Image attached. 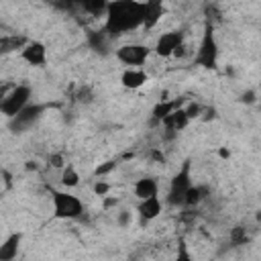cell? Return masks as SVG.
<instances>
[{
  "mask_svg": "<svg viewBox=\"0 0 261 261\" xmlns=\"http://www.w3.org/2000/svg\"><path fill=\"white\" fill-rule=\"evenodd\" d=\"M143 20H145V2H135V0L108 2L104 29L110 37H116L143 27Z\"/></svg>",
  "mask_w": 261,
  "mask_h": 261,
  "instance_id": "1",
  "label": "cell"
},
{
  "mask_svg": "<svg viewBox=\"0 0 261 261\" xmlns=\"http://www.w3.org/2000/svg\"><path fill=\"white\" fill-rule=\"evenodd\" d=\"M51 202H53V214L61 220H75L84 214V202L69 192L51 190Z\"/></svg>",
  "mask_w": 261,
  "mask_h": 261,
  "instance_id": "2",
  "label": "cell"
},
{
  "mask_svg": "<svg viewBox=\"0 0 261 261\" xmlns=\"http://www.w3.org/2000/svg\"><path fill=\"white\" fill-rule=\"evenodd\" d=\"M31 104V88L24 84L14 86L8 94L2 96L0 100V112L6 118H14L18 112H22L27 106Z\"/></svg>",
  "mask_w": 261,
  "mask_h": 261,
  "instance_id": "3",
  "label": "cell"
},
{
  "mask_svg": "<svg viewBox=\"0 0 261 261\" xmlns=\"http://www.w3.org/2000/svg\"><path fill=\"white\" fill-rule=\"evenodd\" d=\"M192 186H194V184H192V175H190V163L186 161V163L181 165V169L173 175L171 184H169L167 202H169L171 206L184 204V202H186V196H188V192H190Z\"/></svg>",
  "mask_w": 261,
  "mask_h": 261,
  "instance_id": "4",
  "label": "cell"
},
{
  "mask_svg": "<svg viewBox=\"0 0 261 261\" xmlns=\"http://www.w3.org/2000/svg\"><path fill=\"white\" fill-rule=\"evenodd\" d=\"M216 61H218V45H216L212 29L208 27L202 41H200V47H198V53H196V63L206 67V69H214Z\"/></svg>",
  "mask_w": 261,
  "mask_h": 261,
  "instance_id": "5",
  "label": "cell"
},
{
  "mask_svg": "<svg viewBox=\"0 0 261 261\" xmlns=\"http://www.w3.org/2000/svg\"><path fill=\"white\" fill-rule=\"evenodd\" d=\"M149 55H151V49L147 45H139V43L122 45L116 49V59L120 63H124L126 67H141L143 63H147Z\"/></svg>",
  "mask_w": 261,
  "mask_h": 261,
  "instance_id": "6",
  "label": "cell"
},
{
  "mask_svg": "<svg viewBox=\"0 0 261 261\" xmlns=\"http://www.w3.org/2000/svg\"><path fill=\"white\" fill-rule=\"evenodd\" d=\"M184 47V35L181 31H167L163 33L155 43V53L159 57H171Z\"/></svg>",
  "mask_w": 261,
  "mask_h": 261,
  "instance_id": "7",
  "label": "cell"
},
{
  "mask_svg": "<svg viewBox=\"0 0 261 261\" xmlns=\"http://www.w3.org/2000/svg\"><path fill=\"white\" fill-rule=\"evenodd\" d=\"M43 110H45V108H43L41 104H33V102H31L22 112H18L14 118H10V128H12V130H18V133H20V130H27L29 126H33V124L41 118Z\"/></svg>",
  "mask_w": 261,
  "mask_h": 261,
  "instance_id": "8",
  "label": "cell"
},
{
  "mask_svg": "<svg viewBox=\"0 0 261 261\" xmlns=\"http://www.w3.org/2000/svg\"><path fill=\"white\" fill-rule=\"evenodd\" d=\"M20 57L33 67H43L47 63V47L41 41H29L27 47L20 51Z\"/></svg>",
  "mask_w": 261,
  "mask_h": 261,
  "instance_id": "9",
  "label": "cell"
},
{
  "mask_svg": "<svg viewBox=\"0 0 261 261\" xmlns=\"http://www.w3.org/2000/svg\"><path fill=\"white\" fill-rule=\"evenodd\" d=\"M149 80V75L145 73L143 67H126L120 75V84L126 88V90H137L141 86H145V82Z\"/></svg>",
  "mask_w": 261,
  "mask_h": 261,
  "instance_id": "10",
  "label": "cell"
},
{
  "mask_svg": "<svg viewBox=\"0 0 261 261\" xmlns=\"http://www.w3.org/2000/svg\"><path fill=\"white\" fill-rule=\"evenodd\" d=\"M135 196L139 198V202L141 200H149V198H155L157 194H159V184H157V179L155 177H141V179H137L135 181Z\"/></svg>",
  "mask_w": 261,
  "mask_h": 261,
  "instance_id": "11",
  "label": "cell"
},
{
  "mask_svg": "<svg viewBox=\"0 0 261 261\" xmlns=\"http://www.w3.org/2000/svg\"><path fill=\"white\" fill-rule=\"evenodd\" d=\"M163 210V204L159 200V196L155 198H149V200H141L139 206H137V212L141 214L143 220H155Z\"/></svg>",
  "mask_w": 261,
  "mask_h": 261,
  "instance_id": "12",
  "label": "cell"
},
{
  "mask_svg": "<svg viewBox=\"0 0 261 261\" xmlns=\"http://www.w3.org/2000/svg\"><path fill=\"white\" fill-rule=\"evenodd\" d=\"M163 12H165V8H163L161 2H155V0L145 2V20H143V29L149 31V29L157 27V22L161 20Z\"/></svg>",
  "mask_w": 261,
  "mask_h": 261,
  "instance_id": "13",
  "label": "cell"
},
{
  "mask_svg": "<svg viewBox=\"0 0 261 261\" xmlns=\"http://www.w3.org/2000/svg\"><path fill=\"white\" fill-rule=\"evenodd\" d=\"M18 247H20V232H12L0 245V261H12V259H16Z\"/></svg>",
  "mask_w": 261,
  "mask_h": 261,
  "instance_id": "14",
  "label": "cell"
},
{
  "mask_svg": "<svg viewBox=\"0 0 261 261\" xmlns=\"http://www.w3.org/2000/svg\"><path fill=\"white\" fill-rule=\"evenodd\" d=\"M29 39L27 37H16V35H2L0 37V51L2 53H10V51H22L27 47Z\"/></svg>",
  "mask_w": 261,
  "mask_h": 261,
  "instance_id": "15",
  "label": "cell"
},
{
  "mask_svg": "<svg viewBox=\"0 0 261 261\" xmlns=\"http://www.w3.org/2000/svg\"><path fill=\"white\" fill-rule=\"evenodd\" d=\"M188 124H190V118L186 116L184 106H181V108H177L173 114H169V116L163 120V126H167L169 130H184Z\"/></svg>",
  "mask_w": 261,
  "mask_h": 261,
  "instance_id": "16",
  "label": "cell"
},
{
  "mask_svg": "<svg viewBox=\"0 0 261 261\" xmlns=\"http://www.w3.org/2000/svg\"><path fill=\"white\" fill-rule=\"evenodd\" d=\"M177 108H181L179 106V102H169V100H161V102H157L155 106H153V118L155 120H159V122H163L169 114H173Z\"/></svg>",
  "mask_w": 261,
  "mask_h": 261,
  "instance_id": "17",
  "label": "cell"
},
{
  "mask_svg": "<svg viewBox=\"0 0 261 261\" xmlns=\"http://www.w3.org/2000/svg\"><path fill=\"white\" fill-rule=\"evenodd\" d=\"M108 41H110V35L106 33V29H104V31H92V33L88 35V43H90V47L96 49V51H100V53H106V49H108Z\"/></svg>",
  "mask_w": 261,
  "mask_h": 261,
  "instance_id": "18",
  "label": "cell"
},
{
  "mask_svg": "<svg viewBox=\"0 0 261 261\" xmlns=\"http://www.w3.org/2000/svg\"><path fill=\"white\" fill-rule=\"evenodd\" d=\"M59 181H61L63 188H75V186L80 184V173H77V169H75L73 165H65V167L61 169Z\"/></svg>",
  "mask_w": 261,
  "mask_h": 261,
  "instance_id": "19",
  "label": "cell"
},
{
  "mask_svg": "<svg viewBox=\"0 0 261 261\" xmlns=\"http://www.w3.org/2000/svg\"><path fill=\"white\" fill-rule=\"evenodd\" d=\"M206 196V188H202V186H192L190 188V192H188V196H186V206H196V204H200L202 202V198Z\"/></svg>",
  "mask_w": 261,
  "mask_h": 261,
  "instance_id": "20",
  "label": "cell"
},
{
  "mask_svg": "<svg viewBox=\"0 0 261 261\" xmlns=\"http://www.w3.org/2000/svg\"><path fill=\"white\" fill-rule=\"evenodd\" d=\"M82 8L84 10H88V12H92L94 16H98V14H104L106 16V10H108V2H82Z\"/></svg>",
  "mask_w": 261,
  "mask_h": 261,
  "instance_id": "21",
  "label": "cell"
},
{
  "mask_svg": "<svg viewBox=\"0 0 261 261\" xmlns=\"http://www.w3.org/2000/svg\"><path fill=\"white\" fill-rule=\"evenodd\" d=\"M184 112H186V116H188L190 120H194V118H202V114H204V106L198 104V102H188V104L184 106Z\"/></svg>",
  "mask_w": 261,
  "mask_h": 261,
  "instance_id": "22",
  "label": "cell"
},
{
  "mask_svg": "<svg viewBox=\"0 0 261 261\" xmlns=\"http://www.w3.org/2000/svg\"><path fill=\"white\" fill-rule=\"evenodd\" d=\"M116 165H118L116 159H108V161H104V163H100V165L96 167V175H98V177H106L110 171L116 169Z\"/></svg>",
  "mask_w": 261,
  "mask_h": 261,
  "instance_id": "23",
  "label": "cell"
},
{
  "mask_svg": "<svg viewBox=\"0 0 261 261\" xmlns=\"http://www.w3.org/2000/svg\"><path fill=\"white\" fill-rule=\"evenodd\" d=\"M108 192H110V184H108V181H104V179H98V181L94 184V194H96V196H100V198H106V196H108Z\"/></svg>",
  "mask_w": 261,
  "mask_h": 261,
  "instance_id": "24",
  "label": "cell"
},
{
  "mask_svg": "<svg viewBox=\"0 0 261 261\" xmlns=\"http://www.w3.org/2000/svg\"><path fill=\"white\" fill-rule=\"evenodd\" d=\"M75 100H77V102H90V100H92V92H90V88H88V86H82V88H77Z\"/></svg>",
  "mask_w": 261,
  "mask_h": 261,
  "instance_id": "25",
  "label": "cell"
},
{
  "mask_svg": "<svg viewBox=\"0 0 261 261\" xmlns=\"http://www.w3.org/2000/svg\"><path fill=\"white\" fill-rule=\"evenodd\" d=\"M49 163H51V167H57V169H63V167H65V159H63V155H59V153L49 155Z\"/></svg>",
  "mask_w": 261,
  "mask_h": 261,
  "instance_id": "26",
  "label": "cell"
},
{
  "mask_svg": "<svg viewBox=\"0 0 261 261\" xmlns=\"http://www.w3.org/2000/svg\"><path fill=\"white\" fill-rule=\"evenodd\" d=\"M130 220H133L130 210H120V212H118V218H116L118 226H128V224H130Z\"/></svg>",
  "mask_w": 261,
  "mask_h": 261,
  "instance_id": "27",
  "label": "cell"
},
{
  "mask_svg": "<svg viewBox=\"0 0 261 261\" xmlns=\"http://www.w3.org/2000/svg\"><path fill=\"white\" fill-rule=\"evenodd\" d=\"M175 261H192V257H190V253H188V249H186V245H184V243H179V249H177Z\"/></svg>",
  "mask_w": 261,
  "mask_h": 261,
  "instance_id": "28",
  "label": "cell"
},
{
  "mask_svg": "<svg viewBox=\"0 0 261 261\" xmlns=\"http://www.w3.org/2000/svg\"><path fill=\"white\" fill-rule=\"evenodd\" d=\"M241 102H243V104H255V102H257V96H255V92H253V90H247V92H243V94H241Z\"/></svg>",
  "mask_w": 261,
  "mask_h": 261,
  "instance_id": "29",
  "label": "cell"
},
{
  "mask_svg": "<svg viewBox=\"0 0 261 261\" xmlns=\"http://www.w3.org/2000/svg\"><path fill=\"white\" fill-rule=\"evenodd\" d=\"M247 237H245V232H243V228H237L234 232H232V243H243Z\"/></svg>",
  "mask_w": 261,
  "mask_h": 261,
  "instance_id": "30",
  "label": "cell"
},
{
  "mask_svg": "<svg viewBox=\"0 0 261 261\" xmlns=\"http://www.w3.org/2000/svg\"><path fill=\"white\" fill-rule=\"evenodd\" d=\"M116 204H118V200H116V198H110V196H106V198H104V208H114Z\"/></svg>",
  "mask_w": 261,
  "mask_h": 261,
  "instance_id": "31",
  "label": "cell"
},
{
  "mask_svg": "<svg viewBox=\"0 0 261 261\" xmlns=\"http://www.w3.org/2000/svg\"><path fill=\"white\" fill-rule=\"evenodd\" d=\"M218 155H220V157H222V159H228V157H230V151H228V149H224V147H222V149H218Z\"/></svg>",
  "mask_w": 261,
  "mask_h": 261,
  "instance_id": "32",
  "label": "cell"
},
{
  "mask_svg": "<svg viewBox=\"0 0 261 261\" xmlns=\"http://www.w3.org/2000/svg\"><path fill=\"white\" fill-rule=\"evenodd\" d=\"M27 169H37V165H35L33 161H29V163H27Z\"/></svg>",
  "mask_w": 261,
  "mask_h": 261,
  "instance_id": "33",
  "label": "cell"
}]
</instances>
